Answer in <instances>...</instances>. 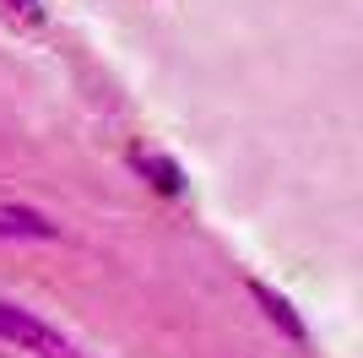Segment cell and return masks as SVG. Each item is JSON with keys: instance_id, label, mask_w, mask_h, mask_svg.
Instances as JSON below:
<instances>
[{"instance_id": "obj_1", "label": "cell", "mask_w": 363, "mask_h": 358, "mask_svg": "<svg viewBox=\"0 0 363 358\" xmlns=\"http://www.w3.org/2000/svg\"><path fill=\"white\" fill-rule=\"evenodd\" d=\"M0 342H11L16 353H33V358H82V347L65 331H55L49 320H38L11 298H0Z\"/></svg>"}, {"instance_id": "obj_2", "label": "cell", "mask_w": 363, "mask_h": 358, "mask_svg": "<svg viewBox=\"0 0 363 358\" xmlns=\"http://www.w3.org/2000/svg\"><path fill=\"white\" fill-rule=\"evenodd\" d=\"M130 168H136V174L147 179L157 195H184V174H179V163H174V158H163V152L136 147V152H130Z\"/></svg>"}, {"instance_id": "obj_3", "label": "cell", "mask_w": 363, "mask_h": 358, "mask_svg": "<svg viewBox=\"0 0 363 358\" xmlns=\"http://www.w3.org/2000/svg\"><path fill=\"white\" fill-rule=\"evenodd\" d=\"M250 293H255V304L266 310V320H272L288 342H303V337H309V331H303V320H298V310L288 304V293H277L272 283H250Z\"/></svg>"}, {"instance_id": "obj_4", "label": "cell", "mask_w": 363, "mask_h": 358, "mask_svg": "<svg viewBox=\"0 0 363 358\" xmlns=\"http://www.w3.org/2000/svg\"><path fill=\"white\" fill-rule=\"evenodd\" d=\"M60 228L38 207H0V239H55Z\"/></svg>"}, {"instance_id": "obj_5", "label": "cell", "mask_w": 363, "mask_h": 358, "mask_svg": "<svg viewBox=\"0 0 363 358\" xmlns=\"http://www.w3.org/2000/svg\"><path fill=\"white\" fill-rule=\"evenodd\" d=\"M6 11H11V16H28V22H33V16H38V0H6Z\"/></svg>"}]
</instances>
